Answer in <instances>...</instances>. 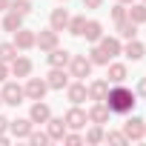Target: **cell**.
Segmentation results:
<instances>
[{"label":"cell","mask_w":146,"mask_h":146,"mask_svg":"<svg viewBox=\"0 0 146 146\" xmlns=\"http://www.w3.org/2000/svg\"><path fill=\"white\" fill-rule=\"evenodd\" d=\"M126 17L132 23H146V3H132V9H126Z\"/></svg>","instance_id":"7402d4cb"},{"label":"cell","mask_w":146,"mask_h":146,"mask_svg":"<svg viewBox=\"0 0 146 146\" xmlns=\"http://www.w3.org/2000/svg\"><path fill=\"white\" fill-rule=\"evenodd\" d=\"M0 98H3V103H9V106H20L23 98H26V92H23V86H17V83H6L3 92H0Z\"/></svg>","instance_id":"3957f363"},{"label":"cell","mask_w":146,"mask_h":146,"mask_svg":"<svg viewBox=\"0 0 146 146\" xmlns=\"http://www.w3.org/2000/svg\"><path fill=\"white\" fill-rule=\"evenodd\" d=\"M109 115H112V112H109V106H106L103 100H98V103L89 109V115H86V117H89L92 123H106V120H109Z\"/></svg>","instance_id":"4fadbf2b"},{"label":"cell","mask_w":146,"mask_h":146,"mask_svg":"<svg viewBox=\"0 0 146 146\" xmlns=\"http://www.w3.org/2000/svg\"><path fill=\"white\" fill-rule=\"evenodd\" d=\"M9 129L15 137H29L32 132V120H9Z\"/></svg>","instance_id":"44dd1931"},{"label":"cell","mask_w":146,"mask_h":146,"mask_svg":"<svg viewBox=\"0 0 146 146\" xmlns=\"http://www.w3.org/2000/svg\"><path fill=\"white\" fill-rule=\"evenodd\" d=\"M46 86L49 89H66L69 86V75H66V69H52L49 72V78H46Z\"/></svg>","instance_id":"52a82bcc"},{"label":"cell","mask_w":146,"mask_h":146,"mask_svg":"<svg viewBox=\"0 0 146 146\" xmlns=\"http://www.w3.org/2000/svg\"><path fill=\"white\" fill-rule=\"evenodd\" d=\"M112 20H115V23H120V20H126V3H117V6L112 9Z\"/></svg>","instance_id":"1f68e13d"},{"label":"cell","mask_w":146,"mask_h":146,"mask_svg":"<svg viewBox=\"0 0 146 146\" xmlns=\"http://www.w3.org/2000/svg\"><path fill=\"white\" fill-rule=\"evenodd\" d=\"M35 37H37V35H35L32 29H23V26H20V29L15 32V46H17V49H32V46H35Z\"/></svg>","instance_id":"7c38bea8"},{"label":"cell","mask_w":146,"mask_h":146,"mask_svg":"<svg viewBox=\"0 0 146 146\" xmlns=\"http://www.w3.org/2000/svg\"><path fill=\"white\" fill-rule=\"evenodd\" d=\"M35 46H40L43 52H52V49L57 46V32H54V29H46V32H40V35L35 37Z\"/></svg>","instance_id":"9c48e42d"},{"label":"cell","mask_w":146,"mask_h":146,"mask_svg":"<svg viewBox=\"0 0 146 146\" xmlns=\"http://www.w3.org/2000/svg\"><path fill=\"white\" fill-rule=\"evenodd\" d=\"M23 26V15H17V12H9L6 17H3V29L6 32H17Z\"/></svg>","instance_id":"d4e9b609"},{"label":"cell","mask_w":146,"mask_h":146,"mask_svg":"<svg viewBox=\"0 0 146 146\" xmlns=\"http://www.w3.org/2000/svg\"><path fill=\"white\" fill-rule=\"evenodd\" d=\"M6 129H9V120H6V117H3V115H0V135H3V132H6Z\"/></svg>","instance_id":"8d00e7d4"},{"label":"cell","mask_w":146,"mask_h":146,"mask_svg":"<svg viewBox=\"0 0 146 146\" xmlns=\"http://www.w3.org/2000/svg\"><path fill=\"white\" fill-rule=\"evenodd\" d=\"M46 123H49V132H46V135H49L52 140H63V135L69 132V126H66L63 117H49Z\"/></svg>","instance_id":"30bf717a"},{"label":"cell","mask_w":146,"mask_h":146,"mask_svg":"<svg viewBox=\"0 0 146 146\" xmlns=\"http://www.w3.org/2000/svg\"><path fill=\"white\" fill-rule=\"evenodd\" d=\"M9 12H17V15H32V3H29V0H12V3H9Z\"/></svg>","instance_id":"83f0119b"},{"label":"cell","mask_w":146,"mask_h":146,"mask_svg":"<svg viewBox=\"0 0 146 146\" xmlns=\"http://www.w3.org/2000/svg\"><path fill=\"white\" fill-rule=\"evenodd\" d=\"M66 26H69V12L66 9H54L52 12V29L54 32H66Z\"/></svg>","instance_id":"ac0fdd59"},{"label":"cell","mask_w":146,"mask_h":146,"mask_svg":"<svg viewBox=\"0 0 146 146\" xmlns=\"http://www.w3.org/2000/svg\"><path fill=\"white\" fill-rule=\"evenodd\" d=\"M15 57H17V46H15V43H0V60L9 63V60H15Z\"/></svg>","instance_id":"f1b7e54d"},{"label":"cell","mask_w":146,"mask_h":146,"mask_svg":"<svg viewBox=\"0 0 146 146\" xmlns=\"http://www.w3.org/2000/svg\"><path fill=\"white\" fill-rule=\"evenodd\" d=\"M106 140H109V143H126V135H123V132H109Z\"/></svg>","instance_id":"d6a6232c"},{"label":"cell","mask_w":146,"mask_h":146,"mask_svg":"<svg viewBox=\"0 0 146 146\" xmlns=\"http://www.w3.org/2000/svg\"><path fill=\"white\" fill-rule=\"evenodd\" d=\"M117 3H135V0H117Z\"/></svg>","instance_id":"ab89813d"},{"label":"cell","mask_w":146,"mask_h":146,"mask_svg":"<svg viewBox=\"0 0 146 146\" xmlns=\"http://www.w3.org/2000/svg\"><path fill=\"white\" fill-rule=\"evenodd\" d=\"M0 103H3V98H0Z\"/></svg>","instance_id":"60d3db41"},{"label":"cell","mask_w":146,"mask_h":146,"mask_svg":"<svg viewBox=\"0 0 146 146\" xmlns=\"http://www.w3.org/2000/svg\"><path fill=\"white\" fill-rule=\"evenodd\" d=\"M126 78H129V72H126V66H123V63H112V66H109V72H106V80H109V83H115V86H117V83H126Z\"/></svg>","instance_id":"5bb4252c"},{"label":"cell","mask_w":146,"mask_h":146,"mask_svg":"<svg viewBox=\"0 0 146 146\" xmlns=\"http://www.w3.org/2000/svg\"><path fill=\"white\" fill-rule=\"evenodd\" d=\"M9 3H12V0H0V12H3V9H9Z\"/></svg>","instance_id":"f35d334b"},{"label":"cell","mask_w":146,"mask_h":146,"mask_svg":"<svg viewBox=\"0 0 146 146\" xmlns=\"http://www.w3.org/2000/svg\"><path fill=\"white\" fill-rule=\"evenodd\" d=\"M9 78V66H6V60H0V83H3Z\"/></svg>","instance_id":"d590c367"},{"label":"cell","mask_w":146,"mask_h":146,"mask_svg":"<svg viewBox=\"0 0 146 146\" xmlns=\"http://www.w3.org/2000/svg\"><path fill=\"white\" fill-rule=\"evenodd\" d=\"M106 92H109V80H95V83L89 86V98H92V100H103Z\"/></svg>","instance_id":"cb8c5ba5"},{"label":"cell","mask_w":146,"mask_h":146,"mask_svg":"<svg viewBox=\"0 0 146 146\" xmlns=\"http://www.w3.org/2000/svg\"><path fill=\"white\" fill-rule=\"evenodd\" d=\"M103 0H83V9H100Z\"/></svg>","instance_id":"e575fe53"},{"label":"cell","mask_w":146,"mask_h":146,"mask_svg":"<svg viewBox=\"0 0 146 146\" xmlns=\"http://www.w3.org/2000/svg\"><path fill=\"white\" fill-rule=\"evenodd\" d=\"M75 37H83V29H86V17L83 15H78V17H69V26H66Z\"/></svg>","instance_id":"484cf974"},{"label":"cell","mask_w":146,"mask_h":146,"mask_svg":"<svg viewBox=\"0 0 146 146\" xmlns=\"http://www.w3.org/2000/svg\"><path fill=\"white\" fill-rule=\"evenodd\" d=\"M103 103L109 106V112H115V115H126V112H132V109H135V95H132L123 83H117L115 89H109V92H106Z\"/></svg>","instance_id":"6da1fadb"},{"label":"cell","mask_w":146,"mask_h":146,"mask_svg":"<svg viewBox=\"0 0 146 146\" xmlns=\"http://www.w3.org/2000/svg\"><path fill=\"white\" fill-rule=\"evenodd\" d=\"M29 140H32L35 146H46L52 137H49V135H43V132H29Z\"/></svg>","instance_id":"4dcf8cb0"},{"label":"cell","mask_w":146,"mask_h":146,"mask_svg":"<svg viewBox=\"0 0 146 146\" xmlns=\"http://www.w3.org/2000/svg\"><path fill=\"white\" fill-rule=\"evenodd\" d=\"M63 120H66V126H69V129H83V126L89 123L86 112H83V109H78V106H75V109H69Z\"/></svg>","instance_id":"8992f818"},{"label":"cell","mask_w":146,"mask_h":146,"mask_svg":"<svg viewBox=\"0 0 146 146\" xmlns=\"http://www.w3.org/2000/svg\"><path fill=\"white\" fill-rule=\"evenodd\" d=\"M143 135H146V129H143Z\"/></svg>","instance_id":"b9f144b4"},{"label":"cell","mask_w":146,"mask_h":146,"mask_svg":"<svg viewBox=\"0 0 146 146\" xmlns=\"http://www.w3.org/2000/svg\"><path fill=\"white\" fill-rule=\"evenodd\" d=\"M49 117H52V109H49L46 103H40V100H37V103L32 106V112H29V120H32V123H46Z\"/></svg>","instance_id":"2e32d148"},{"label":"cell","mask_w":146,"mask_h":146,"mask_svg":"<svg viewBox=\"0 0 146 146\" xmlns=\"http://www.w3.org/2000/svg\"><path fill=\"white\" fill-rule=\"evenodd\" d=\"M69 72H72V78L83 80V78L92 75V60H89L86 54H72V60H69Z\"/></svg>","instance_id":"7a4b0ae2"},{"label":"cell","mask_w":146,"mask_h":146,"mask_svg":"<svg viewBox=\"0 0 146 146\" xmlns=\"http://www.w3.org/2000/svg\"><path fill=\"white\" fill-rule=\"evenodd\" d=\"M63 140H66L69 146H78V143H80L83 137H80V135H69V132H66V135H63Z\"/></svg>","instance_id":"836d02e7"},{"label":"cell","mask_w":146,"mask_h":146,"mask_svg":"<svg viewBox=\"0 0 146 146\" xmlns=\"http://www.w3.org/2000/svg\"><path fill=\"white\" fill-rule=\"evenodd\" d=\"M137 92H140V95H146V78L140 80V86H137Z\"/></svg>","instance_id":"74e56055"},{"label":"cell","mask_w":146,"mask_h":146,"mask_svg":"<svg viewBox=\"0 0 146 146\" xmlns=\"http://www.w3.org/2000/svg\"><path fill=\"white\" fill-rule=\"evenodd\" d=\"M123 54H126L129 60H140V57L146 54V49H143V43H140V40H135V37H132V40L126 43V49H123Z\"/></svg>","instance_id":"ffe728a7"},{"label":"cell","mask_w":146,"mask_h":146,"mask_svg":"<svg viewBox=\"0 0 146 146\" xmlns=\"http://www.w3.org/2000/svg\"><path fill=\"white\" fill-rule=\"evenodd\" d=\"M69 60H72V54H69L66 49H60V46H54V49L49 52V66H52V69H66Z\"/></svg>","instance_id":"ba28073f"},{"label":"cell","mask_w":146,"mask_h":146,"mask_svg":"<svg viewBox=\"0 0 146 146\" xmlns=\"http://www.w3.org/2000/svg\"><path fill=\"white\" fill-rule=\"evenodd\" d=\"M46 80H40V78H29V83H26V98L29 100H43V95H46Z\"/></svg>","instance_id":"277c9868"},{"label":"cell","mask_w":146,"mask_h":146,"mask_svg":"<svg viewBox=\"0 0 146 146\" xmlns=\"http://www.w3.org/2000/svg\"><path fill=\"white\" fill-rule=\"evenodd\" d=\"M143 3H146V0H143Z\"/></svg>","instance_id":"7bdbcfd3"},{"label":"cell","mask_w":146,"mask_h":146,"mask_svg":"<svg viewBox=\"0 0 146 146\" xmlns=\"http://www.w3.org/2000/svg\"><path fill=\"white\" fill-rule=\"evenodd\" d=\"M66 95H69L72 103L78 106V103H83V100L89 98V89H86V83H69V86H66Z\"/></svg>","instance_id":"8fae6325"},{"label":"cell","mask_w":146,"mask_h":146,"mask_svg":"<svg viewBox=\"0 0 146 146\" xmlns=\"http://www.w3.org/2000/svg\"><path fill=\"white\" fill-rule=\"evenodd\" d=\"M83 37H86L89 43H98V40L103 37V26H100L98 20H86V29H83Z\"/></svg>","instance_id":"e0dca14e"},{"label":"cell","mask_w":146,"mask_h":146,"mask_svg":"<svg viewBox=\"0 0 146 146\" xmlns=\"http://www.w3.org/2000/svg\"><path fill=\"white\" fill-rule=\"evenodd\" d=\"M100 140H106V132L100 129V123H95V129L86 132V143H100Z\"/></svg>","instance_id":"f546056e"},{"label":"cell","mask_w":146,"mask_h":146,"mask_svg":"<svg viewBox=\"0 0 146 146\" xmlns=\"http://www.w3.org/2000/svg\"><path fill=\"white\" fill-rule=\"evenodd\" d=\"M12 75H15V78H29V75H32V60L17 54V57L12 60Z\"/></svg>","instance_id":"9a60e30c"},{"label":"cell","mask_w":146,"mask_h":146,"mask_svg":"<svg viewBox=\"0 0 146 146\" xmlns=\"http://www.w3.org/2000/svg\"><path fill=\"white\" fill-rule=\"evenodd\" d=\"M143 129H146V123H143L140 117H129V120L123 123V135H126V140H140V137H143Z\"/></svg>","instance_id":"5b68a950"},{"label":"cell","mask_w":146,"mask_h":146,"mask_svg":"<svg viewBox=\"0 0 146 146\" xmlns=\"http://www.w3.org/2000/svg\"><path fill=\"white\" fill-rule=\"evenodd\" d=\"M89 60H92V66H109V54H106L100 46H95V49L89 52Z\"/></svg>","instance_id":"4316f807"},{"label":"cell","mask_w":146,"mask_h":146,"mask_svg":"<svg viewBox=\"0 0 146 146\" xmlns=\"http://www.w3.org/2000/svg\"><path fill=\"white\" fill-rule=\"evenodd\" d=\"M98 46L109 54V60H112L115 54H120V40H117V37H100V40H98Z\"/></svg>","instance_id":"d6986e66"},{"label":"cell","mask_w":146,"mask_h":146,"mask_svg":"<svg viewBox=\"0 0 146 146\" xmlns=\"http://www.w3.org/2000/svg\"><path fill=\"white\" fill-rule=\"evenodd\" d=\"M117 35H120L123 40H132V37L137 35V23H132L129 17H126V20H120V23H117Z\"/></svg>","instance_id":"603a6c76"}]
</instances>
